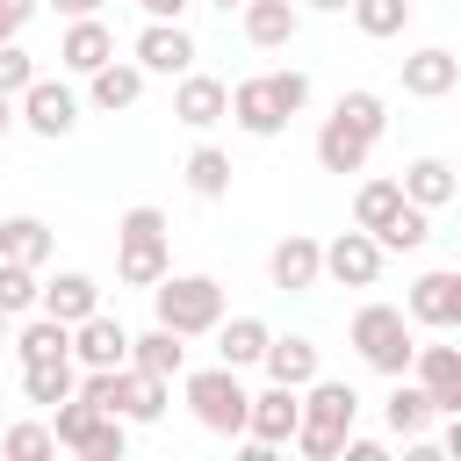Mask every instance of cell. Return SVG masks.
<instances>
[{
  "instance_id": "obj_1",
  "label": "cell",
  "mask_w": 461,
  "mask_h": 461,
  "mask_svg": "<svg viewBox=\"0 0 461 461\" xmlns=\"http://www.w3.org/2000/svg\"><path fill=\"white\" fill-rule=\"evenodd\" d=\"M151 303H158V324L180 331V339H202V331L223 324V281L216 274H173L166 267L151 281Z\"/></svg>"
},
{
  "instance_id": "obj_2",
  "label": "cell",
  "mask_w": 461,
  "mask_h": 461,
  "mask_svg": "<svg viewBox=\"0 0 461 461\" xmlns=\"http://www.w3.org/2000/svg\"><path fill=\"white\" fill-rule=\"evenodd\" d=\"M166 267H173L166 259V209H151V202L122 209V223H115V274L130 288H151Z\"/></svg>"
},
{
  "instance_id": "obj_3",
  "label": "cell",
  "mask_w": 461,
  "mask_h": 461,
  "mask_svg": "<svg viewBox=\"0 0 461 461\" xmlns=\"http://www.w3.org/2000/svg\"><path fill=\"white\" fill-rule=\"evenodd\" d=\"M346 339H353V353H360L375 375H389V382L411 375V317H403L396 303H360Z\"/></svg>"
},
{
  "instance_id": "obj_4",
  "label": "cell",
  "mask_w": 461,
  "mask_h": 461,
  "mask_svg": "<svg viewBox=\"0 0 461 461\" xmlns=\"http://www.w3.org/2000/svg\"><path fill=\"white\" fill-rule=\"evenodd\" d=\"M245 382H238V367H194L187 375V411H194V425L202 432H216V439H238L245 432Z\"/></svg>"
},
{
  "instance_id": "obj_5",
  "label": "cell",
  "mask_w": 461,
  "mask_h": 461,
  "mask_svg": "<svg viewBox=\"0 0 461 461\" xmlns=\"http://www.w3.org/2000/svg\"><path fill=\"white\" fill-rule=\"evenodd\" d=\"M375 274H382V245H375V230H339L331 245H317V281H339V288H375Z\"/></svg>"
},
{
  "instance_id": "obj_6",
  "label": "cell",
  "mask_w": 461,
  "mask_h": 461,
  "mask_svg": "<svg viewBox=\"0 0 461 461\" xmlns=\"http://www.w3.org/2000/svg\"><path fill=\"white\" fill-rule=\"evenodd\" d=\"M223 115H230L245 137H281V130H288V108H281V94H274V79H267V72L238 79V86L223 94Z\"/></svg>"
},
{
  "instance_id": "obj_7",
  "label": "cell",
  "mask_w": 461,
  "mask_h": 461,
  "mask_svg": "<svg viewBox=\"0 0 461 461\" xmlns=\"http://www.w3.org/2000/svg\"><path fill=\"white\" fill-rule=\"evenodd\" d=\"M14 101H22V108H14V122H29V130H36V137H50V144H58V137H72V122H79L72 86H58V79H43V72H36Z\"/></svg>"
},
{
  "instance_id": "obj_8",
  "label": "cell",
  "mask_w": 461,
  "mask_h": 461,
  "mask_svg": "<svg viewBox=\"0 0 461 461\" xmlns=\"http://www.w3.org/2000/svg\"><path fill=\"white\" fill-rule=\"evenodd\" d=\"M295 425H303V389H288V382H267V389L245 403V439H252V447H288Z\"/></svg>"
},
{
  "instance_id": "obj_9",
  "label": "cell",
  "mask_w": 461,
  "mask_h": 461,
  "mask_svg": "<svg viewBox=\"0 0 461 461\" xmlns=\"http://www.w3.org/2000/svg\"><path fill=\"white\" fill-rule=\"evenodd\" d=\"M411 324H432V331H454L461 324V274L454 267H432L411 281V303H403Z\"/></svg>"
},
{
  "instance_id": "obj_10",
  "label": "cell",
  "mask_w": 461,
  "mask_h": 461,
  "mask_svg": "<svg viewBox=\"0 0 461 461\" xmlns=\"http://www.w3.org/2000/svg\"><path fill=\"white\" fill-rule=\"evenodd\" d=\"M166 389H173L166 375H144V367L122 360V367H115V396H108V411H115L122 425H158V418H166Z\"/></svg>"
},
{
  "instance_id": "obj_11",
  "label": "cell",
  "mask_w": 461,
  "mask_h": 461,
  "mask_svg": "<svg viewBox=\"0 0 461 461\" xmlns=\"http://www.w3.org/2000/svg\"><path fill=\"white\" fill-rule=\"evenodd\" d=\"M411 375L432 396V411H461V346H411Z\"/></svg>"
},
{
  "instance_id": "obj_12",
  "label": "cell",
  "mask_w": 461,
  "mask_h": 461,
  "mask_svg": "<svg viewBox=\"0 0 461 461\" xmlns=\"http://www.w3.org/2000/svg\"><path fill=\"white\" fill-rule=\"evenodd\" d=\"M454 86H461V58H454L447 43H425V50L403 58V94H411V101H447Z\"/></svg>"
},
{
  "instance_id": "obj_13",
  "label": "cell",
  "mask_w": 461,
  "mask_h": 461,
  "mask_svg": "<svg viewBox=\"0 0 461 461\" xmlns=\"http://www.w3.org/2000/svg\"><path fill=\"white\" fill-rule=\"evenodd\" d=\"M353 418H360V389H353V382H324V375L303 382V425L353 432Z\"/></svg>"
},
{
  "instance_id": "obj_14",
  "label": "cell",
  "mask_w": 461,
  "mask_h": 461,
  "mask_svg": "<svg viewBox=\"0 0 461 461\" xmlns=\"http://www.w3.org/2000/svg\"><path fill=\"white\" fill-rule=\"evenodd\" d=\"M238 29H245L252 50H281V43H295L303 7H295V0H245V7H238Z\"/></svg>"
},
{
  "instance_id": "obj_15",
  "label": "cell",
  "mask_w": 461,
  "mask_h": 461,
  "mask_svg": "<svg viewBox=\"0 0 461 461\" xmlns=\"http://www.w3.org/2000/svg\"><path fill=\"white\" fill-rule=\"evenodd\" d=\"M137 65H144V72L180 79V72L194 65V36H187L180 22H144V36H137Z\"/></svg>"
},
{
  "instance_id": "obj_16",
  "label": "cell",
  "mask_w": 461,
  "mask_h": 461,
  "mask_svg": "<svg viewBox=\"0 0 461 461\" xmlns=\"http://www.w3.org/2000/svg\"><path fill=\"white\" fill-rule=\"evenodd\" d=\"M267 281H274L281 295H303V288H317V238H310V230H288V238L267 252Z\"/></svg>"
},
{
  "instance_id": "obj_17",
  "label": "cell",
  "mask_w": 461,
  "mask_h": 461,
  "mask_svg": "<svg viewBox=\"0 0 461 461\" xmlns=\"http://www.w3.org/2000/svg\"><path fill=\"white\" fill-rule=\"evenodd\" d=\"M72 360H79V367H122V360H130V331L94 310V317L72 324Z\"/></svg>"
},
{
  "instance_id": "obj_18",
  "label": "cell",
  "mask_w": 461,
  "mask_h": 461,
  "mask_svg": "<svg viewBox=\"0 0 461 461\" xmlns=\"http://www.w3.org/2000/svg\"><path fill=\"white\" fill-rule=\"evenodd\" d=\"M223 94H230L223 79H209V72H194V65H187V72H180V86H173V115H180L187 130H216V122H223Z\"/></svg>"
},
{
  "instance_id": "obj_19",
  "label": "cell",
  "mask_w": 461,
  "mask_h": 461,
  "mask_svg": "<svg viewBox=\"0 0 461 461\" xmlns=\"http://www.w3.org/2000/svg\"><path fill=\"white\" fill-rule=\"evenodd\" d=\"M36 310L58 317V324H79V317L101 310V288H94V274H50V281L36 288Z\"/></svg>"
},
{
  "instance_id": "obj_20",
  "label": "cell",
  "mask_w": 461,
  "mask_h": 461,
  "mask_svg": "<svg viewBox=\"0 0 461 461\" xmlns=\"http://www.w3.org/2000/svg\"><path fill=\"white\" fill-rule=\"evenodd\" d=\"M367 151H375V137H360V130L331 108V115H324V130H317V166H324V173H360V166H367Z\"/></svg>"
},
{
  "instance_id": "obj_21",
  "label": "cell",
  "mask_w": 461,
  "mask_h": 461,
  "mask_svg": "<svg viewBox=\"0 0 461 461\" xmlns=\"http://www.w3.org/2000/svg\"><path fill=\"white\" fill-rule=\"evenodd\" d=\"M108 58H115V36H108L101 14H79V22L65 29V43H58V65H65V72H94V65H108Z\"/></svg>"
},
{
  "instance_id": "obj_22",
  "label": "cell",
  "mask_w": 461,
  "mask_h": 461,
  "mask_svg": "<svg viewBox=\"0 0 461 461\" xmlns=\"http://www.w3.org/2000/svg\"><path fill=\"white\" fill-rule=\"evenodd\" d=\"M86 94H94V108H108V115H115V108H137V94H144V65H115V58L94 65V72H86Z\"/></svg>"
},
{
  "instance_id": "obj_23",
  "label": "cell",
  "mask_w": 461,
  "mask_h": 461,
  "mask_svg": "<svg viewBox=\"0 0 461 461\" xmlns=\"http://www.w3.org/2000/svg\"><path fill=\"white\" fill-rule=\"evenodd\" d=\"M259 367H267V382H288V389H303L310 375H317V346L310 339H267V353H259Z\"/></svg>"
},
{
  "instance_id": "obj_24",
  "label": "cell",
  "mask_w": 461,
  "mask_h": 461,
  "mask_svg": "<svg viewBox=\"0 0 461 461\" xmlns=\"http://www.w3.org/2000/svg\"><path fill=\"white\" fill-rule=\"evenodd\" d=\"M382 418H389V432H396V439H425V425H432L439 411H432V396H425L418 382H403V375H396V389H389Z\"/></svg>"
},
{
  "instance_id": "obj_25",
  "label": "cell",
  "mask_w": 461,
  "mask_h": 461,
  "mask_svg": "<svg viewBox=\"0 0 461 461\" xmlns=\"http://www.w3.org/2000/svg\"><path fill=\"white\" fill-rule=\"evenodd\" d=\"M50 223L43 216H0V259H22V267H43L50 259Z\"/></svg>"
},
{
  "instance_id": "obj_26",
  "label": "cell",
  "mask_w": 461,
  "mask_h": 461,
  "mask_svg": "<svg viewBox=\"0 0 461 461\" xmlns=\"http://www.w3.org/2000/svg\"><path fill=\"white\" fill-rule=\"evenodd\" d=\"M130 367H144V375H180L187 367V346H180V331H166V324H151L144 339H130Z\"/></svg>"
},
{
  "instance_id": "obj_27",
  "label": "cell",
  "mask_w": 461,
  "mask_h": 461,
  "mask_svg": "<svg viewBox=\"0 0 461 461\" xmlns=\"http://www.w3.org/2000/svg\"><path fill=\"white\" fill-rule=\"evenodd\" d=\"M180 173H187V194H202V202H223L230 194V151H216V144H194Z\"/></svg>"
},
{
  "instance_id": "obj_28",
  "label": "cell",
  "mask_w": 461,
  "mask_h": 461,
  "mask_svg": "<svg viewBox=\"0 0 461 461\" xmlns=\"http://www.w3.org/2000/svg\"><path fill=\"white\" fill-rule=\"evenodd\" d=\"M396 187H403V202H418V209H447V202H454V166H447V158H418Z\"/></svg>"
},
{
  "instance_id": "obj_29",
  "label": "cell",
  "mask_w": 461,
  "mask_h": 461,
  "mask_svg": "<svg viewBox=\"0 0 461 461\" xmlns=\"http://www.w3.org/2000/svg\"><path fill=\"white\" fill-rule=\"evenodd\" d=\"M267 324L259 317H230V324H216V353H223V367H259V353H267Z\"/></svg>"
},
{
  "instance_id": "obj_30",
  "label": "cell",
  "mask_w": 461,
  "mask_h": 461,
  "mask_svg": "<svg viewBox=\"0 0 461 461\" xmlns=\"http://www.w3.org/2000/svg\"><path fill=\"white\" fill-rule=\"evenodd\" d=\"M72 389H79L72 353H65V360H29V367H22V396H29V403H43V411H50V403H65Z\"/></svg>"
},
{
  "instance_id": "obj_31",
  "label": "cell",
  "mask_w": 461,
  "mask_h": 461,
  "mask_svg": "<svg viewBox=\"0 0 461 461\" xmlns=\"http://www.w3.org/2000/svg\"><path fill=\"white\" fill-rule=\"evenodd\" d=\"M101 418H108V411H101V403H86V396H79V389H72V396H65V403H50V439H58V447H72V454H79V447H86V439H94V425H101Z\"/></svg>"
},
{
  "instance_id": "obj_32",
  "label": "cell",
  "mask_w": 461,
  "mask_h": 461,
  "mask_svg": "<svg viewBox=\"0 0 461 461\" xmlns=\"http://www.w3.org/2000/svg\"><path fill=\"white\" fill-rule=\"evenodd\" d=\"M425 238H432V209H418V202H396V209H389V223L375 230V245H382V252H418Z\"/></svg>"
},
{
  "instance_id": "obj_33",
  "label": "cell",
  "mask_w": 461,
  "mask_h": 461,
  "mask_svg": "<svg viewBox=\"0 0 461 461\" xmlns=\"http://www.w3.org/2000/svg\"><path fill=\"white\" fill-rule=\"evenodd\" d=\"M14 353H22V367H29V360H65V353H72V324H58V317H29L22 339H14Z\"/></svg>"
},
{
  "instance_id": "obj_34",
  "label": "cell",
  "mask_w": 461,
  "mask_h": 461,
  "mask_svg": "<svg viewBox=\"0 0 461 461\" xmlns=\"http://www.w3.org/2000/svg\"><path fill=\"white\" fill-rule=\"evenodd\" d=\"M346 14H353V29L360 36H403V22H411V0H346Z\"/></svg>"
},
{
  "instance_id": "obj_35",
  "label": "cell",
  "mask_w": 461,
  "mask_h": 461,
  "mask_svg": "<svg viewBox=\"0 0 461 461\" xmlns=\"http://www.w3.org/2000/svg\"><path fill=\"white\" fill-rule=\"evenodd\" d=\"M36 288H43V267L0 259V310H7V317H29V310H36Z\"/></svg>"
},
{
  "instance_id": "obj_36",
  "label": "cell",
  "mask_w": 461,
  "mask_h": 461,
  "mask_svg": "<svg viewBox=\"0 0 461 461\" xmlns=\"http://www.w3.org/2000/svg\"><path fill=\"white\" fill-rule=\"evenodd\" d=\"M396 202H403V187H396V180H367V187L353 194V223H360V230H382Z\"/></svg>"
},
{
  "instance_id": "obj_37",
  "label": "cell",
  "mask_w": 461,
  "mask_h": 461,
  "mask_svg": "<svg viewBox=\"0 0 461 461\" xmlns=\"http://www.w3.org/2000/svg\"><path fill=\"white\" fill-rule=\"evenodd\" d=\"M339 115L360 130V137H382L389 130V108H382V94H367V86H353V94H339Z\"/></svg>"
},
{
  "instance_id": "obj_38",
  "label": "cell",
  "mask_w": 461,
  "mask_h": 461,
  "mask_svg": "<svg viewBox=\"0 0 461 461\" xmlns=\"http://www.w3.org/2000/svg\"><path fill=\"white\" fill-rule=\"evenodd\" d=\"M14 461H43V454H58V439H50V425H36V418H22V425H7V439H0Z\"/></svg>"
},
{
  "instance_id": "obj_39",
  "label": "cell",
  "mask_w": 461,
  "mask_h": 461,
  "mask_svg": "<svg viewBox=\"0 0 461 461\" xmlns=\"http://www.w3.org/2000/svg\"><path fill=\"white\" fill-rule=\"evenodd\" d=\"M122 447H130V432H122V418L108 411V418L94 425V439L79 447V461H122Z\"/></svg>"
},
{
  "instance_id": "obj_40",
  "label": "cell",
  "mask_w": 461,
  "mask_h": 461,
  "mask_svg": "<svg viewBox=\"0 0 461 461\" xmlns=\"http://www.w3.org/2000/svg\"><path fill=\"white\" fill-rule=\"evenodd\" d=\"M29 79H36V58H29L22 43H0V94L14 101V94H22Z\"/></svg>"
},
{
  "instance_id": "obj_41",
  "label": "cell",
  "mask_w": 461,
  "mask_h": 461,
  "mask_svg": "<svg viewBox=\"0 0 461 461\" xmlns=\"http://www.w3.org/2000/svg\"><path fill=\"white\" fill-rule=\"evenodd\" d=\"M267 79H274V94H281V108H288V115L310 101V72H295V65H288V72H267Z\"/></svg>"
},
{
  "instance_id": "obj_42",
  "label": "cell",
  "mask_w": 461,
  "mask_h": 461,
  "mask_svg": "<svg viewBox=\"0 0 461 461\" xmlns=\"http://www.w3.org/2000/svg\"><path fill=\"white\" fill-rule=\"evenodd\" d=\"M29 14H36V0H0V43H14Z\"/></svg>"
},
{
  "instance_id": "obj_43",
  "label": "cell",
  "mask_w": 461,
  "mask_h": 461,
  "mask_svg": "<svg viewBox=\"0 0 461 461\" xmlns=\"http://www.w3.org/2000/svg\"><path fill=\"white\" fill-rule=\"evenodd\" d=\"M137 7H144V14H151V22H180V14H187V7H194V0H137Z\"/></svg>"
},
{
  "instance_id": "obj_44",
  "label": "cell",
  "mask_w": 461,
  "mask_h": 461,
  "mask_svg": "<svg viewBox=\"0 0 461 461\" xmlns=\"http://www.w3.org/2000/svg\"><path fill=\"white\" fill-rule=\"evenodd\" d=\"M43 7H58L65 22H79V14H101V0H43Z\"/></svg>"
},
{
  "instance_id": "obj_45",
  "label": "cell",
  "mask_w": 461,
  "mask_h": 461,
  "mask_svg": "<svg viewBox=\"0 0 461 461\" xmlns=\"http://www.w3.org/2000/svg\"><path fill=\"white\" fill-rule=\"evenodd\" d=\"M7 130H14V101L0 94V137H7Z\"/></svg>"
},
{
  "instance_id": "obj_46",
  "label": "cell",
  "mask_w": 461,
  "mask_h": 461,
  "mask_svg": "<svg viewBox=\"0 0 461 461\" xmlns=\"http://www.w3.org/2000/svg\"><path fill=\"white\" fill-rule=\"evenodd\" d=\"M303 7H317V14H346V0H303Z\"/></svg>"
},
{
  "instance_id": "obj_47",
  "label": "cell",
  "mask_w": 461,
  "mask_h": 461,
  "mask_svg": "<svg viewBox=\"0 0 461 461\" xmlns=\"http://www.w3.org/2000/svg\"><path fill=\"white\" fill-rule=\"evenodd\" d=\"M209 7H223V14H230V7H245V0H209Z\"/></svg>"
},
{
  "instance_id": "obj_48",
  "label": "cell",
  "mask_w": 461,
  "mask_h": 461,
  "mask_svg": "<svg viewBox=\"0 0 461 461\" xmlns=\"http://www.w3.org/2000/svg\"><path fill=\"white\" fill-rule=\"evenodd\" d=\"M0 339H7V310H0Z\"/></svg>"
}]
</instances>
